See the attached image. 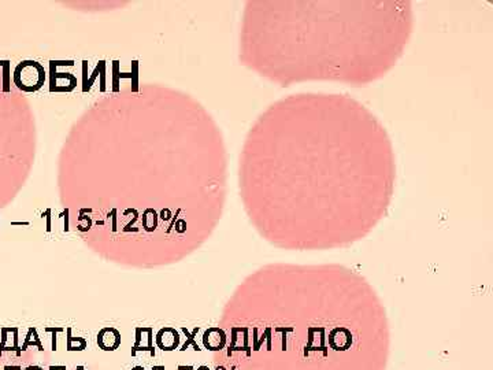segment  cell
<instances>
[{
  "label": "cell",
  "instance_id": "6da1fadb",
  "mask_svg": "<svg viewBox=\"0 0 493 370\" xmlns=\"http://www.w3.org/2000/svg\"><path fill=\"white\" fill-rule=\"evenodd\" d=\"M258 132L256 195L286 247L339 246L384 217L395 194V148L360 102L289 95L269 108Z\"/></svg>",
  "mask_w": 493,
  "mask_h": 370
},
{
  "label": "cell",
  "instance_id": "7a4b0ae2",
  "mask_svg": "<svg viewBox=\"0 0 493 370\" xmlns=\"http://www.w3.org/2000/svg\"><path fill=\"white\" fill-rule=\"evenodd\" d=\"M265 76L282 87L336 81L364 87L403 56L414 29L410 1H269Z\"/></svg>",
  "mask_w": 493,
  "mask_h": 370
},
{
  "label": "cell",
  "instance_id": "3957f363",
  "mask_svg": "<svg viewBox=\"0 0 493 370\" xmlns=\"http://www.w3.org/2000/svg\"><path fill=\"white\" fill-rule=\"evenodd\" d=\"M107 341H110V348H111V351H113V350H115V348L119 346V343H121V336H119L118 333V335H115L114 337L110 336V339H108V336H106V333L101 330L100 336L97 337V343L100 344V347L103 350H104V347L107 344Z\"/></svg>",
  "mask_w": 493,
  "mask_h": 370
},
{
  "label": "cell",
  "instance_id": "277c9868",
  "mask_svg": "<svg viewBox=\"0 0 493 370\" xmlns=\"http://www.w3.org/2000/svg\"><path fill=\"white\" fill-rule=\"evenodd\" d=\"M29 346H37L40 351H43V350H44L42 346V343H40V339H39V336H37L36 329H33V340L30 339V333L28 332V335H26V337H25V343H24V346H22V348H21V351H26Z\"/></svg>",
  "mask_w": 493,
  "mask_h": 370
},
{
  "label": "cell",
  "instance_id": "5b68a950",
  "mask_svg": "<svg viewBox=\"0 0 493 370\" xmlns=\"http://www.w3.org/2000/svg\"><path fill=\"white\" fill-rule=\"evenodd\" d=\"M47 332H52L54 335H52V350H56V335H55V332H62L63 329L62 328H56V329H54V328H47L45 329Z\"/></svg>",
  "mask_w": 493,
  "mask_h": 370
},
{
  "label": "cell",
  "instance_id": "8992f818",
  "mask_svg": "<svg viewBox=\"0 0 493 370\" xmlns=\"http://www.w3.org/2000/svg\"><path fill=\"white\" fill-rule=\"evenodd\" d=\"M4 370H21V366H6Z\"/></svg>",
  "mask_w": 493,
  "mask_h": 370
},
{
  "label": "cell",
  "instance_id": "52a82bcc",
  "mask_svg": "<svg viewBox=\"0 0 493 370\" xmlns=\"http://www.w3.org/2000/svg\"><path fill=\"white\" fill-rule=\"evenodd\" d=\"M25 370H43L42 368H39V366H29V368H26Z\"/></svg>",
  "mask_w": 493,
  "mask_h": 370
}]
</instances>
